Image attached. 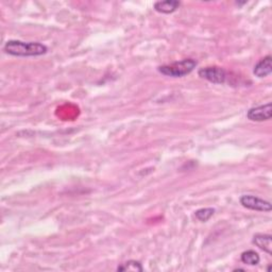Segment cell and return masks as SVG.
Wrapping results in <instances>:
<instances>
[{"label": "cell", "mask_w": 272, "mask_h": 272, "mask_svg": "<svg viewBox=\"0 0 272 272\" xmlns=\"http://www.w3.org/2000/svg\"><path fill=\"white\" fill-rule=\"evenodd\" d=\"M181 3L178 0H166V2H157L154 4V10L163 14H170L178 10Z\"/></svg>", "instance_id": "cell-8"}, {"label": "cell", "mask_w": 272, "mask_h": 272, "mask_svg": "<svg viewBox=\"0 0 272 272\" xmlns=\"http://www.w3.org/2000/svg\"><path fill=\"white\" fill-rule=\"evenodd\" d=\"M197 61L194 59H184L180 62H174L172 64L163 65L157 68L159 72L167 77L181 78L189 75L197 66Z\"/></svg>", "instance_id": "cell-2"}, {"label": "cell", "mask_w": 272, "mask_h": 272, "mask_svg": "<svg viewBox=\"0 0 272 272\" xmlns=\"http://www.w3.org/2000/svg\"><path fill=\"white\" fill-rule=\"evenodd\" d=\"M240 259L243 264L249 265V266H256L259 264V261H260V257L258 255V253L254 250H248V251L242 252L241 255H240Z\"/></svg>", "instance_id": "cell-9"}, {"label": "cell", "mask_w": 272, "mask_h": 272, "mask_svg": "<svg viewBox=\"0 0 272 272\" xmlns=\"http://www.w3.org/2000/svg\"><path fill=\"white\" fill-rule=\"evenodd\" d=\"M272 116V104L268 102L266 104L258 105V107L252 108L248 111L247 117L252 121H267L271 119Z\"/></svg>", "instance_id": "cell-5"}, {"label": "cell", "mask_w": 272, "mask_h": 272, "mask_svg": "<svg viewBox=\"0 0 272 272\" xmlns=\"http://www.w3.org/2000/svg\"><path fill=\"white\" fill-rule=\"evenodd\" d=\"M272 73V58L271 56H267L261 59L259 62L254 66L253 74L257 78H266Z\"/></svg>", "instance_id": "cell-6"}, {"label": "cell", "mask_w": 272, "mask_h": 272, "mask_svg": "<svg viewBox=\"0 0 272 272\" xmlns=\"http://www.w3.org/2000/svg\"><path fill=\"white\" fill-rule=\"evenodd\" d=\"M215 214V208L212 207H205V208H200L195 212V216L201 222H206L209 220Z\"/></svg>", "instance_id": "cell-10"}, {"label": "cell", "mask_w": 272, "mask_h": 272, "mask_svg": "<svg viewBox=\"0 0 272 272\" xmlns=\"http://www.w3.org/2000/svg\"><path fill=\"white\" fill-rule=\"evenodd\" d=\"M240 204L252 210H257V212H271L272 205L269 201L260 199L253 195H243L239 199Z\"/></svg>", "instance_id": "cell-3"}, {"label": "cell", "mask_w": 272, "mask_h": 272, "mask_svg": "<svg viewBox=\"0 0 272 272\" xmlns=\"http://www.w3.org/2000/svg\"><path fill=\"white\" fill-rule=\"evenodd\" d=\"M198 75L200 78L205 79V80L214 84H223L226 78L224 69L218 66H207L200 68Z\"/></svg>", "instance_id": "cell-4"}, {"label": "cell", "mask_w": 272, "mask_h": 272, "mask_svg": "<svg viewBox=\"0 0 272 272\" xmlns=\"http://www.w3.org/2000/svg\"><path fill=\"white\" fill-rule=\"evenodd\" d=\"M129 271V270H132V271H143V266L142 264H140L139 261L137 260H129L127 262H125V264H122L121 266H118L117 267V271Z\"/></svg>", "instance_id": "cell-11"}, {"label": "cell", "mask_w": 272, "mask_h": 272, "mask_svg": "<svg viewBox=\"0 0 272 272\" xmlns=\"http://www.w3.org/2000/svg\"><path fill=\"white\" fill-rule=\"evenodd\" d=\"M6 54L13 57H40L46 55L48 48L39 42H22L11 40L6 43L4 47Z\"/></svg>", "instance_id": "cell-1"}, {"label": "cell", "mask_w": 272, "mask_h": 272, "mask_svg": "<svg viewBox=\"0 0 272 272\" xmlns=\"http://www.w3.org/2000/svg\"><path fill=\"white\" fill-rule=\"evenodd\" d=\"M253 243L268 253L269 255H272V236L268 234H256L253 236Z\"/></svg>", "instance_id": "cell-7"}]
</instances>
